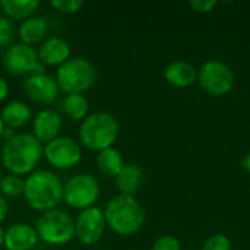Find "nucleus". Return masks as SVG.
<instances>
[{"instance_id": "25", "label": "nucleus", "mask_w": 250, "mask_h": 250, "mask_svg": "<svg viewBox=\"0 0 250 250\" xmlns=\"http://www.w3.org/2000/svg\"><path fill=\"white\" fill-rule=\"evenodd\" d=\"M15 37V28L10 19L0 15V48H7Z\"/></svg>"}, {"instance_id": "9", "label": "nucleus", "mask_w": 250, "mask_h": 250, "mask_svg": "<svg viewBox=\"0 0 250 250\" xmlns=\"http://www.w3.org/2000/svg\"><path fill=\"white\" fill-rule=\"evenodd\" d=\"M45 161L57 170H69L82 160V146L79 141L69 136H59L44 145Z\"/></svg>"}, {"instance_id": "33", "label": "nucleus", "mask_w": 250, "mask_h": 250, "mask_svg": "<svg viewBox=\"0 0 250 250\" xmlns=\"http://www.w3.org/2000/svg\"><path fill=\"white\" fill-rule=\"evenodd\" d=\"M3 132H4V125H3V120L0 117V138L3 136Z\"/></svg>"}, {"instance_id": "20", "label": "nucleus", "mask_w": 250, "mask_h": 250, "mask_svg": "<svg viewBox=\"0 0 250 250\" xmlns=\"http://www.w3.org/2000/svg\"><path fill=\"white\" fill-rule=\"evenodd\" d=\"M95 161H97L98 171L101 174H104L107 177H113V179L120 173V170L126 164L122 152L114 146L97 152V160Z\"/></svg>"}, {"instance_id": "21", "label": "nucleus", "mask_w": 250, "mask_h": 250, "mask_svg": "<svg viewBox=\"0 0 250 250\" xmlns=\"http://www.w3.org/2000/svg\"><path fill=\"white\" fill-rule=\"evenodd\" d=\"M40 7L38 0H1L0 9L7 19L25 21L29 16L35 15Z\"/></svg>"}, {"instance_id": "10", "label": "nucleus", "mask_w": 250, "mask_h": 250, "mask_svg": "<svg viewBox=\"0 0 250 250\" xmlns=\"http://www.w3.org/2000/svg\"><path fill=\"white\" fill-rule=\"evenodd\" d=\"M107 229L104 211L100 207H91L79 211L75 218V239L85 245L92 246L101 240Z\"/></svg>"}, {"instance_id": "15", "label": "nucleus", "mask_w": 250, "mask_h": 250, "mask_svg": "<svg viewBox=\"0 0 250 250\" xmlns=\"http://www.w3.org/2000/svg\"><path fill=\"white\" fill-rule=\"evenodd\" d=\"M35 227L25 223H15L4 230V243L7 250H32L38 245Z\"/></svg>"}, {"instance_id": "7", "label": "nucleus", "mask_w": 250, "mask_h": 250, "mask_svg": "<svg viewBox=\"0 0 250 250\" xmlns=\"http://www.w3.org/2000/svg\"><path fill=\"white\" fill-rule=\"evenodd\" d=\"M101 193L98 179L91 173H78L63 186V202L73 209H86L95 207Z\"/></svg>"}, {"instance_id": "34", "label": "nucleus", "mask_w": 250, "mask_h": 250, "mask_svg": "<svg viewBox=\"0 0 250 250\" xmlns=\"http://www.w3.org/2000/svg\"><path fill=\"white\" fill-rule=\"evenodd\" d=\"M1 177H3V174H1V173H0V182H1Z\"/></svg>"}, {"instance_id": "18", "label": "nucleus", "mask_w": 250, "mask_h": 250, "mask_svg": "<svg viewBox=\"0 0 250 250\" xmlns=\"http://www.w3.org/2000/svg\"><path fill=\"white\" fill-rule=\"evenodd\" d=\"M0 117L3 120L4 127L16 130L26 126L32 120V110L25 101L12 100L3 105L0 111Z\"/></svg>"}, {"instance_id": "30", "label": "nucleus", "mask_w": 250, "mask_h": 250, "mask_svg": "<svg viewBox=\"0 0 250 250\" xmlns=\"http://www.w3.org/2000/svg\"><path fill=\"white\" fill-rule=\"evenodd\" d=\"M7 95H9V83L3 76H0V103L4 101Z\"/></svg>"}, {"instance_id": "19", "label": "nucleus", "mask_w": 250, "mask_h": 250, "mask_svg": "<svg viewBox=\"0 0 250 250\" xmlns=\"http://www.w3.org/2000/svg\"><path fill=\"white\" fill-rule=\"evenodd\" d=\"M142 170L135 163H127L123 166L120 173L114 177V186L119 195L135 196L142 183Z\"/></svg>"}, {"instance_id": "2", "label": "nucleus", "mask_w": 250, "mask_h": 250, "mask_svg": "<svg viewBox=\"0 0 250 250\" xmlns=\"http://www.w3.org/2000/svg\"><path fill=\"white\" fill-rule=\"evenodd\" d=\"M62 179L51 170L37 168L25 177L23 199L26 205L35 212H47L56 209L63 201Z\"/></svg>"}, {"instance_id": "11", "label": "nucleus", "mask_w": 250, "mask_h": 250, "mask_svg": "<svg viewBox=\"0 0 250 250\" xmlns=\"http://www.w3.org/2000/svg\"><path fill=\"white\" fill-rule=\"evenodd\" d=\"M3 67L13 76H29L34 66L40 62L37 48L23 42L10 44L3 53Z\"/></svg>"}, {"instance_id": "6", "label": "nucleus", "mask_w": 250, "mask_h": 250, "mask_svg": "<svg viewBox=\"0 0 250 250\" xmlns=\"http://www.w3.org/2000/svg\"><path fill=\"white\" fill-rule=\"evenodd\" d=\"M38 239L50 246H63L75 239V218L59 208L40 214L35 223Z\"/></svg>"}, {"instance_id": "8", "label": "nucleus", "mask_w": 250, "mask_h": 250, "mask_svg": "<svg viewBox=\"0 0 250 250\" xmlns=\"http://www.w3.org/2000/svg\"><path fill=\"white\" fill-rule=\"evenodd\" d=\"M198 82L207 94L224 97L234 88V73L229 64L218 60H208L198 69Z\"/></svg>"}, {"instance_id": "3", "label": "nucleus", "mask_w": 250, "mask_h": 250, "mask_svg": "<svg viewBox=\"0 0 250 250\" xmlns=\"http://www.w3.org/2000/svg\"><path fill=\"white\" fill-rule=\"evenodd\" d=\"M104 211L107 227L117 236L127 237L139 233L145 224V211L135 196L114 195Z\"/></svg>"}, {"instance_id": "31", "label": "nucleus", "mask_w": 250, "mask_h": 250, "mask_svg": "<svg viewBox=\"0 0 250 250\" xmlns=\"http://www.w3.org/2000/svg\"><path fill=\"white\" fill-rule=\"evenodd\" d=\"M242 167L245 168V171L250 174V152L243 158V161H242Z\"/></svg>"}, {"instance_id": "28", "label": "nucleus", "mask_w": 250, "mask_h": 250, "mask_svg": "<svg viewBox=\"0 0 250 250\" xmlns=\"http://www.w3.org/2000/svg\"><path fill=\"white\" fill-rule=\"evenodd\" d=\"M217 6V1L212 0H193L189 1V7L198 13H209L212 12V9Z\"/></svg>"}, {"instance_id": "13", "label": "nucleus", "mask_w": 250, "mask_h": 250, "mask_svg": "<svg viewBox=\"0 0 250 250\" xmlns=\"http://www.w3.org/2000/svg\"><path fill=\"white\" fill-rule=\"evenodd\" d=\"M63 126L62 116L53 108H42L32 116V130L31 133L42 144H48L50 141L60 136Z\"/></svg>"}, {"instance_id": "16", "label": "nucleus", "mask_w": 250, "mask_h": 250, "mask_svg": "<svg viewBox=\"0 0 250 250\" xmlns=\"http://www.w3.org/2000/svg\"><path fill=\"white\" fill-rule=\"evenodd\" d=\"M48 32V23L44 16L32 15L28 19L22 21L18 26V37L21 42L35 47L40 45L45 38Z\"/></svg>"}, {"instance_id": "23", "label": "nucleus", "mask_w": 250, "mask_h": 250, "mask_svg": "<svg viewBox=\"0 0 250 250\" xmlns=\"http://www.w3.org/2000/svg\"><path fill=\"white\" fill-rule=\"evenodd\" d=\"M25 179L16 174H4L0 182V195L6 199H18L23 195Z\"/></svg>"}, {"instance_id": "26", "label": "nucleus", "mask_w": 250, "mask_h": 250, "mask_svg": "<svg viewBox=\"0 0 250 250\" xmlns=\"http://www.w3.org/2000/svg\"><path fill=\"white\" fill-rule=\"evenodd\" d=\"M202 250H231V242L226 234L217 233L204 242Z\"/></svg>"}, {"instance_id": "4", "label": "nucleus", "mask_w": 250, "mask_h": 250, "mask_svg": "<svg viewBox=\"0 0 250 250\" xmlns=\"http://www.w3.org/2000/svg\"><path fill=\"white\" fill-rule=\"evenodd\" d=\"M120 133V126L117 119L108 111H94L89 113L79 125V144L81 146L100 152L103 149L111 148L117 141Z\"/></svg>"}, {"instance_id": "14", "label": "nucleus", "mask_w": 250, "mask_h": 250, "mask_svg": "<svg viewBox=\"0 0 250 250\" xmlns=\"http://www.w3.org/2000/svg\"><path fill=\"white\" fill-rule=\"evenodd\" d=\"M38 60L44 66L59 67L72 57L70 44L62 37H47L37 48Z\"/></svg>"}, {"instance_id": "32", "label": "nucleus", "mask_w": 250, "mask_h": 250, "mask_svg": "<svg viewBox=\"0 0 250 250\" xmlns=\"http://www.w3.org/2000/svg\"><path fill=\"white\" fill-rule=\"evenodd\" d=\"M3 243H4V229L0 226V248H3Z\"/></svg>"}, {"instance_id": "22", "label": "nucleus", "mask_w": 250, "mask_h": 250, "mask_svg": "<svg viewBox=\"0 0 250 250\" xmlns=\"http://www.w3.org/2000/svg\"><path fill=\"white\" fill-rule=\"evenodd\" d=\"M63 114L75 122H82L89 114V101L83 94H69L62 100Z\"/></svg>"}, {"instance_id": "27", "label": "nucleus", "mask_w": 250, "mask_h": 250, "mask_svg": "<svg viewBox=\"0 0 250 250\" xmlns=\"http://www.w3.org/2000/svg\"><path fill=\"white\" fill-rule=\"evenodd\" d=\"M151 250H182V245L177 237L171 234H164L154 242Z\"/></svg>"}, {"instance_id": "29", "label": "nucleus", "mask_w": 250, "mask_h": 250, "mask_svg": "<svg viewBox=\"0 0 250 250\" xmlns=\"http://www.w3.org/2000/svg\"><path fill=\"white\" fill-rule=\"evenodd\" d=\"M9 211H10V205H9L7 199L0 195V223H3L7 218Z\"/></svg>"}, {"instance_id": "24", "label": "nucleus", "mask_w": 250, "mask_h": 250, "mask_svg": "<svg viewBox=\"0 0 250 250\" xmlns=\"http://www.w3.org/2000/svg\"><path fill=\"white\" fill-rule=\"evenodd\" d=\"M50 4L56 12L62 15H75L83 7L85 3L82 0H53Z\"/></svg>"}, {"instance_id": "1", "label": "nucleus", "mask_w": 250, "mask_h": 250, "mask_svg": "<svg viewBox=\"0 0 250 250\" xmlns=\"http://www.w3.org/2000/svg\"><path fill=\"white\" fill-rule=\"evenodd\" d=\"M44 152V145L31 132H18L4 141L0 152L3 167L10 174L28 176L37 170Z\"/></svg>"}, {"instance_id": "5", "label": "nucleus", "mask_w": 250, "mask_h": 250, "mask_svg": "<svg viewBox=\"0 0 250 250\" xmlns=\"http://www.w3.org/2000/svg\"><path fill=\"white\" fill-rule=\"evenodd\" d=\"M56 82L60 92L83 94L91 89L97 81V70L92 62L85 57H70L66 63L57 67Z\"/></svg>"}, {"instance_id": "17", "label": "nucleus", "mask_w": 250, "mask_h": 250, "mask_svg": "<svg viewBox=\"0 0 250 250\" xmlns=\"http://www.w3.org/2000/svg\"><path fill=\"white\" fill-rule=\"evenodd\" d=\"M166 81L176 88H189L198 82V69L185 60H176L164 69Z\"/></svg>"}, {"instance_id": "12", "label": "nucleus", "mask_w": 250, "mask_h": 250, "mask_svg": "<svg viewBox=\"0 0 250 250\" xmlns=\"http://www.w3.org/2000/svg\"><path fill=\"white\" fill-rule=\"evenodd\" d=\"M23 91L29 100L41 105L53 104L60 92L56 78L47 73L38 76H26L23 81Z\"/></svg>"}]
</instances>
